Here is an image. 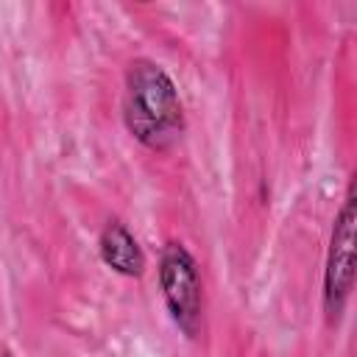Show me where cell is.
<instances>
[{"label":"cell","mask_w":357,"mask_h":357,"mask_svg":"<svg viewBox=\"0 0 357 357\" xmlns=\"http://www.w3.org/2000/svg\"><path fill=\"white\" fill-rule=\"evenodd\" d=\"M98 257L112 273L126 279H139L148 268L145 251L123 218H109L103 223L98 234Z\"/></svg>","instance_id":"277c9868"},{"label":"cell","mask_w":357,"mask_h":357,"mask_svg":"<svg viewBox=\"0 0 357 357\" xmlns=\"http://www.w3.org/2000/svg\"><path fill=\"white\" fill-rule=\"evenodd\" d=\"M126 131L148 151H170L184 137V106L173 75L153 59L137 56L123 78Z\"/></svg>","instance_id":"6da1fadb"},{"label":"cell","mask_w":357,"mask_h":357,"mask_svg":"<svg viewBox=\"0 0 357 357\" xmlns=\"http://www.w3.org/2000/svg\"><path fill=\"white\" fill-rule=\"evenodd\" d=\"M0 357H14V351H11L8 346H3V349H0Z\"/></svg>","instance_id":"5b68a950"},{"label":"cell","mask_w":357,"mask_h":357,"mask_svg":"<svg viewBox=\"0 0 357 357\" xmlns=\"http://www.w3.org/2000/svg\"><path fill=\"white\" fill-rule=\"evenodd\" d=\"M159 290L173 326L198 340L204 332V279L195 254L181 240H167L159 251Z\"/></svg>","instance_id":"7a4b0ae2"},{"label":"cell","mask_w":357,"mask_h":357,"mask_svg":"<svg viewBox=\"0 0 357 357\" xmlns=\"http://www.w3.org/2000/svg\"><path fill=\"white\" fill-rule=\"evenodd\" d=\"M357 201L354 181H349L343 204L332 220L326 259H324V284H321V307L329 326H337L349 296L354 290V226H357Z\"/></svg>","instance_id":"3957f363"}]
</instances>
